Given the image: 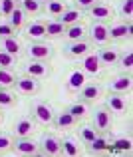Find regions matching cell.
Wrapping results in <instances>:
<instances>
[{
    "mask_svg": "<svg viewBox=\"0 0 133 157\" xmlns=\"http://www.w3.org/2000/svg\"><path fill=\"white\" fill-rule=\"evenodd\" d=\"M107 36L109 42H123L131 38V20H121L107 26Z\"/></svg>",
    "mask_w": 133,
    "mask_h": 157,
    "instance_id": "8fae6325",
    "label": "cell"
},
{
    "mask_svg": "<svg viewBox=\"0 0 133 157\" xmlns=\"http://www.w3.org/2000/svg\"><path fill=\"white\" fill-rule=\"evenodd\" d=\"M62 143V153L64 155H80V145H78V137H74V135H66V137L60 139Z\"/></svg>",
    "mask_w": 133,
    "mask_h": 157,
    "instance_id": "f546056e",
    "label": "cell"
},
{
    "mask_svg": "<svg viewBox=\"0 0 133 157\" xmlns=\"http://www.w3.org/2000/svg\"><path fill=\"white\" fill-rule=\"evenodd\" d=\"M38 2H42V4H46V2H48V0H38Z\"/></svg>",
    "mask_w": 133,
    "mask_h": 157,
    "instance_id": "7bdbcfd3",
    "label": "cell"
},
{
    "mask_svg": "<svg viewBox=\"0 0 133 157\" xmlns=\"http://www.w3.org/2000/svg\"><path fill=\"white\" fill-rule=\"evenodd\" d=\"M107 26H109V22L91 20V24H89V28H88V36H89L91 46H107V42H109Z\"/></svg>",
    "mask_w": 133,
    "mask_h": 157,
    "instance_id": "277c9868",
    "label": "cell"
},
{
    "mask_svg": "<svg viewBox=\"0 0 133 157\" xmlns=\"http://www.w3.org/2000/svg\"><path fill=\"white\" fill-rule=\"evenodd\" d=\"M68 111L74 115V117L78 119V121H82V119H86V117H89V111H91V107L88 101H82V100H78V101H74V104H70L68 105Z\"/></svg>",
    "mask_w": 133,
    "mask_h": 157,
    "instance_id": "d4e9b609",
    "label": "cell"
},
{
    "mask_svg": "<svg viewBox=\"0 0 133 157\" xmlns=\"http://www.w3.org/2000/svg\"><path fill=\"white\" fill-rule=\"evenodd\" d=\"M66 8H68V4H66L64 0H48V2L44 4V12L50 18H58Z\"/></svg>",
    "mask_w": 133,
    "mask_h": 157,
    "instance_id": "4dcf8cb0",
    "label": "cell"
},
{
    "mask_svg": "<svg viewBox=\"0 0 133 157\" xmlns=\"http://www.w3.org/2000/svg\"><path fill=\"white\" fill-rule=\"evenodd\" d=\"M97 2H101V0H72V6L78 8V10H82V12H88L89 8Z\"/></svg>",
    "mask_w": 133,
    "mask_h": 157,
    "instance_id": "ab89813d",
    "label": "cell"
},
{
    "mask_svg": "<svg viewBox=\"0 0 133 157\" xmlns=\"http://www.w3.org/2000/svg\"><path fill=\"white\" fill-rule=\"evenodd\" d=\"M16 6H18V0H0V18L8 20V16Z\"/></svg>",
    "mask_w": 133,
    "mask_h": 157,
    "instance_id": "f35d334b",
    "label": "cell"
},
{
    "mask_svg": "<svg viewBox=\"0 0 133 157\" xmlns=\"http://www.w3.org/2000/svg\"><path fill=\"white\" fill-rule=\"evenodd\" d=\"M131 88H133L131 74L129 72H121V74H117L115 78L109 80L107 92L109 94H119V96H127V94H131Z\"/></svg>",
    "mask_w": 133,
    "mask_h": 157,
    "instance_id": "52a82bcc",
    "label": "cell"
},
{
    "mask_svg": "<svg viewBox=\"0 0 133 157\" xmlns=\"http://www.w3.org/2000/svg\"><path fill=\"white\" fill-rule=\"evenodd\" d=\"M113 12H117V16L121 20H131V16H133V0H119L117 10H113Z\"/></svg>",
    "mask_w": 133,
    "mask_h": 157,
    "instance_id": "1f68e13d",
    "label": "cell"
},
{
    "mask_svg": "<svg viewBox=\"0 0 133 157\" xmlns=\"http://www.w3.org/2000/svg\"><path fill=\"white\" fill-rule=\"evenodd\" d=\"M78 62H80V70L88 78H97L99 74H101V70H103V66L99 64V58H97V54H95V50H89Z\"/></svg>",
    "mask_w": 133,
    "mask_h": 157,
    "instance_id": "ba28073f",
    "label": "cell"
},
{
    "mask_svg": "<svg viewBox=\"0 0 133 157\" xmlns=\"http://www.w3.org/2000/svg\"><path fill=\"white\" fill-rule=\"evenodd\" d=\"M99 58V64L103 66V68H111V66L117 64V58H119V50H115V48L111 46H99L97 50H95Z\"/></svg>",
    "mask_w": 133,
    "mask_h": 157,
    "instance_id": "ac0fdd59",
    "label": "cell"
},
{
    "mask_svg": "<svg viewBox=\"0 0 133 157\" xmlns=\"http://www.w3.org/2000/svg\"><path fill=\"white\" fill-rule=\"evenodd\" d=\"M26 20H28V16L24 14V10H22L20 6H16L14 10H12V14L8 16V20H6V22L10 24V26L14 28L16 32H20V30L24 28V24H26Z\"/></svg>",
    "mask_w": 133,
    "mask_h": 157,
    "instance_id": "f1b7e54d",
    "label": "cell"
},
{
    "mask_svg": "<svg viewBox=\"0 0 133 157\" xmlns=\"http://www.w3.org/2000/svg\"><path fill=\"white\" fill-rule=\"evenodd\" d=\"M52 125L56 127V129H60V131H70V129H76L78 119L74 117V115L70 113L68 109H64V111H58V113H54Z\"/></svg>",
    "mask_w": 133,
    "mask_h": 157,
    "instance_id": "2e32d148",
    "label": "cell"
},
{
    "mask_svg": "<svg viewBox=\"0 0 133 157\" xmlns=\"http://www.w3.org/2000/svg\"><path fill=\"white\" fill-rule=\"evenodd\" d=\"M109 145H111V151H129L131 149V139L129 137H111L109 139Z\"/></svg>",
    "mask_w": 133,
    "mask_h": 157,
    "instance_id": "e575fe53",
    "label": "cell"
},
{
    "mask_svg": "<svg viewBox=\"0 0 133 157\" xmlns=\"http://www.w3.org/2000/svg\"><path fill=\"white\" fill-rule=\"evenodd\" d=\"M82 14H84V12H82V10H78V8H66V10L64 12H62V14L60 16H58V22H62V24H64V26H70V24H76V22H80V18H82Z\"/></svg>",
    "mask_w": 133,
    "mask_h": 157,
    "instance_id": "83f0119b",
    "label": "cell"
},
{
    "mask_svg": "<svg viewBox=\"0 0 133 157\" xmlns=\"http://www.w3.org/2000/svg\"><path fill=\"white\" fill-rule=\"evenodd\" d=\"M89 50H93L89 40H76V42H66L62 48V54L68 60H80L82 56H86Z\"/></svg>",
    "mask_w": 133,
    "mask_h": 157,
    "instance_id": "8992f818",
    "label": "cell"
},
{
    "mask_svg": "<svg viewBox=\"0 0 133 157\" xmlns=\"http://www.w3.org/2000/svg\"><path fill=\"white\" fill-rule=\"evenodd\" d=\"M115 66H119L123 72H129L131 66H133V52L131 50L119 52V58H117V64H115Z\"/></svg>",
    "mask_w": 133,
    "mask_h": 157,
    "instance_id": "8d00e7d4",
    "label": "cell"
},
{
    "mask_svg": "<svg viewBox=\"0 0 133 157\" xmlns=\"http://www.w3.org/2000/svg\"><path fill=\"white\" fill-rule=\"evenodd\" d=\"M16 34H18V32H16L6 20H0V38H4V36H16Z\"/></svg>",
    "mask_w": 133,
    "mask_h": 157,
    "instance_id": "60d3db41",
    "label": "cell"
},
{
    "mask_svg": "<svg viewBox=\"0 0 133 157\" xmlns=\"http://www.w3.org/2000/svg\"><path fill=\"white\" fill-rule=\"evenodd\" d=\"M4 123V111H2V107H0V125Z\"/></svg>",
    "mask_w": 133,
    "mask_h": 157,
    "instance_id": "b9f144b4",
    "label": "cell"
},
{
    "mask_svg": "<svg viewBox=\"0 0 133 157\" xmlns=\"http://www.w3.org/2000/svg\"><path fill=\"white\" fill-rule=\"evenodd\" d=\"M54 107L52 104H48L46 100H32L30 101V115L38 125L42 127H50L54 121Z\"/></svg>",
    "mask_w": 133,
    "mask_h": 157,
    "instance_id": "6da1fadb",
    "label": "cell"
},
{
    "mask_svg": "<svg viewBox=\"0 0 133 157\" xmlns=\"http://www.w3.org/2000/svg\"><path fill=\"white\" fill-rule=\"evenodd\" d=\"M76 127H78L76 129L78 131V141L84 143V145H88L89 141H93V139L97 137V133H99L91 123H82V125H76Z\"/></svg>",
    "mask_w": 133,
    "mask_h": 157,
    "instance_id": "cb8c5ba5",
    "label": "cell"
},
{
    "mask_svg": "<svg viewBox=\"0 0 133 157\" xmlns=\"http://www.w3.org/2000/svg\"><path fill=\"white\" fill-rule=\"evenodd\" d=\"M18 6L24 10L26 16H40L44 12V4L38 2V0H18Z\"/></svg>",
    "mask_w": 133,
    "mask_h": 157,
    "instance_id": "4316f807",
    "label": "cell"
},
{
    "mask_svg": "<svg viewBox=\"0 0 133 157\" xmlns=\"http://www.w3.org/2000/svg\"><path fill=\"white\" fill-rule=\"evenodd\" d=\"M54 54H56L54 46H52L50 42H46V40H42V42H28V46H26V56H28V60L50 62V60L54 58Z\"/></svg>",
    "mask_w": 133,
    "mask_h": 157,
    "instance_id": "7a4b0ae2",
    "label": "cell"
},
{
    "mask_svg": "<svg viewBox=\"0 0 133 157\" xmlns=\"http://www.w3.org/2000/svg\"><path fill=\"white\" fill-rule=\"evenodd\" d=\"M34 129H36V121L32 119V115H22V117H18L14 121L10 133L14 137H30Z\"/></svg>",
    "mask_w": 133,
    "mask_h": 157,
    "instance_id": "5bb4252c",
    "label": "cell"
},
{
    "mask_svg": "<svg viewBox=\"0 0 133 157\" xmlns=\"http://www.w3.org/2000/svg\"><path fill=\"white\" fill-rule=\"evenodd\" d=\"M101 94H103V88L99 84H86L84 88L78 92V96H80V100L82 101H88V104H93L95 100H99L101 98Z\"/></svg>",
    "mask_w": 133,
    "mask_h": 157,
    "instance_id": "ffe728a7",
    "label": "cell"
},
{
    "mask_svg": "<svg viewBox=\"0 0 133 157\" xmlns=\"http://www.w3.org/2000/svg\"><path fill=\"white\" fill-rule=\"evenodd\" d=\"M105 107L111 111V113H125L127 111V101H125V96H119V94H109L107 92L105 96Z\"/></svg>",
    "mask_w": 133,
    "mask_h": 157,
    "instance_id": "d6986e66",
    "label": "cell"
},
{
    "mask_svg": "<svg viewBox=\"0 0 133 157\" xmlns=\"http://www.w3.org/2000/svg\"><path fill=\"white\" fill-rule=\"evenodd\" d=\"M14 90L20 94V96L34 98V96H38V94L42 92V84H40V80H36V78H30V76H20V78H16Z\"/></svg>",
    "mask_w": 133,
    "mask_h": 157,
    "instance_id": "5b68a950",
    "label": "cell"
},
{
    "mask_svg": "<svg viewBox=\"0 0 133 157\" xmlns=\"http://www.w3.org/2000/svg\"><path fill=\"white\" fill-rule=\"evenodd\" d=\"M88 84V76H86L84 72H82L80 68H76V70H72V72L66 76V82H64V88H66V92L68 94H72V96H76L78 92H80L84 86Z\"/></svg>",
    "mask_w": 133,
    "mask_h": 157,
    "instance_id": "4fadbf2b",
    "label": "cell"
},
{
    "mask_svg": "<svg viewBox=\"0 0 133 157\" xmlns=\"http://www.w3.org/2000/svg\"><path fill=\"white\" fill-rule=\"evenodd\" d=\"M16 78H18V76H16L12 70H4V68H0V88H2V90H10V88H14Z\"/></svg>",
    "mask_w": 133,
    "mask_h": 157,
    "instance_id": "d6a6232c",
    "label": "cell"
},
{
    "mask_svg": "<svg viewBox=\"0 0 133 157\" xmlns=\"http://www.w3.org/2000/svg\"><path fill=\"white\" fill-rule=\"evenodd\" d=\"M46 24V40H58V38H64V32L66 26L62 22H58L56 18H50Z\"/></svg>",
    "mask_w": 133,
    "mask_h": 157,
    "instance_id": "7402d4cb",
    "label": "cell"
},
{
    "mask_svg": "<svg viewBox=\"0 0 133 157\" xmlns=\"http://www.w3.org/2000/svg\"><path fill=\"white\" fill-rule=\"evenodd\" d=\"M12 145H14V135L8 131H0V155L12 153Z\"/></svg>",
    "mask_w": 133,
    "mask_h": 157,
    "instance_id": "836d02e7",
    "label": "cell"
},
{
    "mask_svg": "<svg viewBox=\"0 0 133 157\" xmlns=\"http://www.w3.org/2000/svg\"><path fill=\"white\" fill-rule=\"evenodd\" d=\"M16 66H18V56L0 50V68H4V70H14Z\"/></svg>",
    "mask_w": 133,
    "mask_h": 157,
    "instance_id": "d590c367",
    "label": "cell"
},
{
    "mask_svg": "<svg viewBox=\"0 0 133 157\" xmlns=\"http://www.w3.org/2000/svg\"><path fill=\"white\" fill-rule=\"evenodd\" d=\"M24 76L36 78V80H46V78L52 76V64L42 60H30L24 66Z\"/></svg>",
    "mask_w": 133,
    "mask_h": 157,
    "instance_id": "30bf717a",
    "label": "cell"
},
{
    "mask_svg": "<svg viewBox=\"0 0 133 157\" xmlns=\"http://www.w3.org/2000/svg\"><path fill=\"white\" fill-rule=\"evenodd\" d=\"M18 104V98L14 96L12 92H8V90H2L0 88V107H14Z\"/></svg>",
    "mask_w": 133,
    "mask_h": 157,
    "instance_id": "74e56055",
    "label": "cell"
},
{
    "mask_svg": "<svg viewBox=\"0 0 133 157\" xmlns=\"http://www.w3.org/2000/svg\"><path fill=\"white\" fill-rule=\"evenodd\" d=\"M88 14H89V18L91 20H99V22H109L111 18H113V8L109 6V4H105V2H97V4H93V6L88 10Z\"/></svg>",
    "mask_w": 133,
    "mask_h": 157,
    "instance_id": "e0dca14e",
    "label": "cell"
},
{
    "mask_svg": "<svg viewBox=\"0 0 133 157\" xmlns=\"http://www.w3.org/2000/svg\"><path fill=\"white\" fill-rule=\"evenodd\" d=\"M0 50L18 56V54L22 52V42H20L16 36H4V38H0Z\"/></svg>",
    "mask_w": 133,
    "mask_h": 157,
    "instance_id": "484cf974",
    "label": "cell"
},
{
    "mask_svg": "<svg viewBox=\"0 0 133 157\" xmlns=\"http://www.w3.org/2000/svg\"><path fill=\"white\" fill-rule=\"evenodd\" d=\"M91 125L99 131V133H109L111 129V111L105 105H97L89 111Z\"/></svg>",
    "mask_w": 133,
    "mask_h": 157,
    "instance_id": "3957f363",
    "label": "cell"
},
{
    "mask_svg": "<svg viewBox=\"0 0 133 157\" xmlns=\"http://www.w3.org/2000/svg\"><path fill=\"white\" fill-rule=\"evenodd\" d=\"M64 38L68 40V42H76V40H88V28H86L84 24H80V22L70 24V26H66Z\"/></svg>",
    "mask_w": 133,
    "mask_h": 157,
    "instance_id": "44dd1931",
    "label": "cell"
},
{
    "mask_svg": "<svg viewBox=\"0 0 133 157\" xmlns=\"http://www.w3.org/2000/svg\"><path fill=\"white\" fill-rule=\"evenodd\" d=\"M38 147H40V155H48V157L62 155V143L54 133H46L44 131V133L40 135Z\"/></svg>",
    "mask_w": 133,
    "mask_h": 157,
    "instance_id": "9c48e42d",
    "label": "cell"
},
{
    "mask_svg": "<svg viewBox=\"0 0 133 157\" xmlns=\"http://www.w3.org/2000/svg\"><path fill=\"white\" fill-rule=\"evenodd\" d=\"M22 34H24V38H26L28 42H42V40H46V24L42 20L24 24Z\"/></svg>",
    "mask_w": 133,
    "mask_h": 157,
    "instance_id": "9a60e30c",
    "label": "cell"
},
{
    "mask_svg": "<svg viewBox=\"0 0 133 157\" xmlns=\"http://www.w3.org/2000/svg\"><path fill=\"white\" fill-rule=\"evenodd\" d=\"M109 139H111V135L107 137V133H97V137H95L93 141H89V143H88V153H99V151H111Z\"/></svg>",
    "mask_w": 133,
    "mask_h": 157,
    "instance_id": "603a6c76",
    "label": "cell"
},
{
    "mask_svg": "<svg viewBox=\"0 0 133 157\" xmlns=\"http://www.w3.org/2000/svg\"><path fill=\"white\" fill-rule=\"evenodd\" d=\"M12 151L16 155H26V157H38L40 155L38 141H32L30 137H14Z\"/></svg>",
    "mask_w": 133,
    "mask_h": 157,
    "instance_id": "7c38bea8",
    "label": "cell"
}]
</instances>
